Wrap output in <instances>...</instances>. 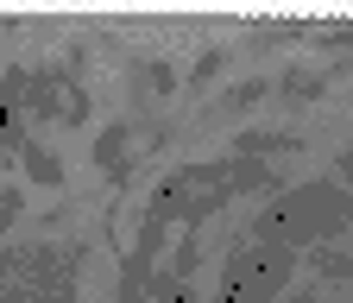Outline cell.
Instances as JSON below:
<instances>
[{"label": "cell", "mask_w": 353, "mask_h": 303, "mask_svg": "<svg viewBox=\"0 0 353 303\" xmlns=\"http://www.w3.org/2000/svg\"><path fill=\"white\" fill-rule=\"evenodd\" d=\"M341 228H353V196L328 190V184H303L296 196H284V202H272L259 215V240L265 246H290V253L316 246V240H328Z\"/></svg>", "instance_id": "obj_1"}, {"label": "cell", "mask_w": 353, "mask_h": 303, "mask_svg": "<svg viewBox=\"0 0 353 303\" xmlns=\"http://www.w3.org/2000/svg\"><path fill=\"white\" fill-rule=\"evenodd\" d=\"M296 272V253L290 246H252V253H240L228 272H221V297L214 303H278V284Z\"/></svg>", "instance_id": "obj_2"}, {"label": "cell", "mask_w": 353, "mask_h": 303, "mask_svg": "<svg viewBox=\"0 0 353 303\" xmlns=\"http://www.w3.org/2000/svg\"><path fill=\"white\" fill-rule=\"evenodd\" d=\"M132 133H126V126H108V133H101V170H108V177H120V170L132 164Z\"/></svg>", "instance_id": "obj_3"}, {"label": "cell", "mask_w": 353, "mask_h": 303, "mask_svg": "<svg viewBox=\"0 0 353 303\" xmlns=\"http://www.w3.org/2000/svg\"><path fill=\"white\" fill-rule=\"evenodd\" d=\"M152 297H158V303H190V291L176 284V278H158V284H152Z\"/></svg>", "instance_id": "obj_4"}, {"label": "cell", "mask_w": 353, "mask_h": 303, "mask_svg": "<svg viewBox=\"0 0 353 303\" xmlns=\"http://www.w3.org/2000/svg\"><path fill=\"white\" fill-rule=\"evenodd\" d=\"M13 208H19V196H13V190H0V228L13 222Z\"/></svg>", "instance_id": "obj_5"}, {"label": "cell", "mask_w": 353, "mask_h": 303, "mask_svg": "<svg viewBox=\"0 0 353 303\" xmlns=\"http://www.w3.org/2000/svg\"><path fill=\"white\" fill-rule=\"evenodd\" d=\"M341 184L353 190V152H341Z\"/></svg>", "instance_id": "obj_6"}]
</instances>
